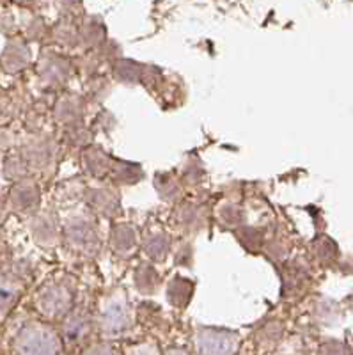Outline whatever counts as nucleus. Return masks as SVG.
<instances>
[{
    "label": "nucleus",
    "mask_w": 353,
    "mask_h": 355,
    "mask_svg": "<svg viewBox=\"0 0 353 355\" xmlns=\"http://www.w3.org/2000/svg\"><path fill=\"white\" fill-rule=\"evenodd\" d=\"M9 202L20 214H36L41 202L40 189H37L36 183L28 182V180H20L9 192Z\"/></svg>",
    "instance_id": "1"
},
{
    "label": "nucleus",
    "mask_w": 353,
    "mask_h": 355,
    "mask_svg": "<svg viewBox=\"0 0 353 355\" xmlns=\"http://www.w3.org/2000/svg\"><path fill=\"white\" fill-rule=\"evenodd\" d=\"M28 61H31V52L27 44L21 40H9L0 57L2 69L8 73H18L27 68Z\"/></svg>",
    "instance_id": "2"
},
{
    "label": "nucleus",
    "mask_w": 353,
    "mask_h": 355,
    "mask_svg": "<svg viewBox=\"0 0 353 355\" xmlns=\"http://www.w3.org/2000/svg\"><path fill=\"white\" fill-rule=\"evenodd\" d=\"M66 240L76 249H93L98 243V236L94 227L84 218H76L66 226Z\"/></svg>",
    "instance_id": "3"
},
{
    "label": "nucleus",
    "mask_w": 353,
    "mask_h": 355,
    "mask_svg": "<svg viewBox=\"0 0 353 355\" xmlns=\"http://www.w3.org/2000/svg\"><path fill=\"white\" fill-rule=\"evenodd\" d=\"M52 144L49 141H33L24 146L21 155L27 162L28 169H44L52 160Z\"/></svg>",
    "instance_id": "4"
},
{
    "label": "nucleus",
    "mask_w": 353,
    "mask_h": 355,
    "mask_svg": "<svg viewBox=\"0 0 353 355\" xmlns=\"http://www.w3.org/2000/svg\"><path fill=\"white\" fill-rule=\"evenodd\" d=\"M68 62L57 55H43L40 62V77L49 85L62 84L68 77Z\"/></svg>",
    "instance_id": "5"
},
{
    "label": "nucleus",
    "mask_w": 353,
    "mask_h": 355,
    "mask_svg": "<svg viewBox=\"0 0 353 355\" xmlns=\"http://www.w3.org/2000/svg\"><path fill=\"white\" fill-rule=\"evenodd\" d=\"M31 233L34 240L43 245H52L57 239V224L50 214H36L31 220Z\"/></svg>",
    "instance_id": "6"
},
{
    "label": "nucleus",
    "mask_w": 353,
    "mask_h": 355,
    "mask_svg": "<svg viewBox=\"0 0 353 355\" xmlns=\"http://www.w3.org/2000/svg\"><path fill=\"white\" fill-rule=\"evenodd\" d=\"M21 291V281L15 274L0 275V309L4 311L17 302Z\"/></svg>",
    "instance_id": "7"
},
{
    "label": "nucleus",
    "mask_w": 353,
    "mask_h": 355,
    "mask_svg": "<svg viewBox=\"0 0 353 355\" xmlns=\"http://www.w3.org/2000/svg\"><path fill=\"white\" fill-rule=\"evenodd\" d=\"M89 202L93 205L96 211L103 215H114L119 208V199L114 194L112 190L96 189L89 192Z\"/></svg>",
    "instance_id": "8"
},
{
    "label": "nucleus",
    "mask_w": 353,
    "mask_h": 355,
    "mask_svg": "<svg viewBox=\"0 0 353 355\" xmlns=\"http://www.w3.org/2000/svg\"><path fill=\"white\" fill-rule=\"evenodd\" d=\"M41 302L46 307L44 311H62L69 304V293L64 286L52 284L41 291Z\"/></svg>",
    "instance_id": "9"
},
{
    "label": "nucleus",
    "mask_w": 353,
    "mask_h": 355,
    "mask_svg": "<svg viewBox=\"0 0 353 355\" xmlns=\"http://www.w3.org/2000/svg\"><path fill=\"white\" fill-rule=\"evenodd\" d=\"M82 116V101L75 96L62 98L55 107V117L59 121L75 125Z\"/></svg>",
    "instance_id": "10"
},
{
    "label": "nucleus",
    "mask_w": 353,
    "mask_h": 355,
    "mask_svg": "<svg viewBox=\"0 0 353 355\" xmlns=\"http://www.w3.org/2000/svg\"><path fill=\"white\" fill-rule=\"evenodd\" d=\"M135 245V231L126 224H119L112 230V247L116 252L125 254Z\"/></svg>",
    "instance_id": "11"
},
{
    "label": "nucleus",
    "mask_w": 353,
    "mask_h": 355,
    "mask_svg": "<svg viewBox=\"0 0 353 355\" xmlns=\"http://www.w3.org/2000/svg\"><path fill=\"white\" fill-rule=\"evenodd\" d=\"M27 173H28V166H27V162H25L24 155H21V151H18V153H11L6 157L4 160L6 178H11V180L20 182V180H25Z\"/></svg>",
    "instance_id": "12"
},
{
    "label": "nucleus",
    "mask_w": 353,
    "mask_h": 355,
    "mask_svg": "<svg viewBox=\"0 0 353 355\" xmlns=\"http://www.w3.org/2000/svg\"><path fill=\"white\" fill-rule=\"evenodd\" d=\"M144 250H146V254H148L151 259H155V261H162L169 252L167 234L164 233L151 234V236L144 242Z\"/></svg>",
    "instance_id": "13"
},
{
    "label": "nucleus",
    "mask_w": 353,
    "mask_h": 355,
    "mask_svg": "<svg viewBox=\"0 0 353 355\" xmlns=\"http://www.w3.org/2000/svg\"><path fill=\"white\" fill-rule=\"evenodd\" d=\"M84 160H85V166H87V169L91 171L93 174H96V176H101V174H105L107 171L110 169L109 157H107V155H105L101 150H98V148H94V150H89L87 153H85Z\"/></svg>",
    "instance_id": "14"
},
{
    "label": "nucleus",
    "mask_w": 353,
    "mask_h": 355,
    "mask_svg": "<svg viewBox=\"0 0 353 355\" xmlns=\"http://www.w3.org/2000/svg\"><path fill=\"white\" fill-rule=\"evenodd\" d=\"M135 279H137V286L141 288L142 291H153L155 288H157L158 274L151 265L142 263V265L135 270Z\"/></svg>",
    "instance_id": "15"
},
{
    "label": "nucleus",
    "mask_w": 353,
    "mask_h": 355,
    "mask_svg": "<svg viewBox=\"0 0 353 355\" xmlns=\"http://www.w3.org/2000/svg\"><path fill=\"white\" fill-rule=\"evenodd\" d=\"M141 178H142V171L137 164L121 162L119 167H116V180L119 183H137Z\"/></svg>",
    "instance_id": "16"
},
{
    "label": "nucleus",
    "mask_w": 353,
    "mask_h": 355,
    "mask_svg": "<svg viewBox=\"0 0 353 355\" xmlns=\"http://www.w3.org/2000/svg\"><path fill=\"white\" fill-rule=\"evenodd\" d=\"M116 78H119L121 82H126V84H132L141 78V68L135 62L123 61L116 64Z\"/></svg>",
    "instance_id": "17"
},
{
    "label": "nucleus",
    "mask_w": 353,
    "mask_h": 355,
    "mask_svg": "<svg viewBox=\"0 0 353 355\" xmlns=\"http://www.w3.org/2000/svg\"><path fill=\"white\" fill-rule=\"evenodd\" d=\"M157 189L160 192V196L167 201H174V199L180 198L181 194V189L174 180H171L169 176L162 174V176L157 178Z\"/></svg>",
    "instance_id": "18"
},
{
    "label": "nucleus",
    "mask_w": 353,
    "mask_h": 355,
    "mask_svg": "<svg viewBox=\"0 0 353 355\" xmlns=\"http://www.w3.org/2000/svg\"><path fill=\"white\" fill-rule=\"evenodd\" d=\"M221 215L222 220H224L225 224H229V226H238V224L243 220V214H241V210L236 208V206H224Z\"/></svg>",
    "instance_id": "19"
},
{
    "label": "nucleus",
    "mask_w": 353,
    "mask_h": 355,
    "mask_svg": "<svg viewBox=\"0 0 353 355\" xmlns=\"http://www.w3.org/2000/svg\"><path fill=\"white\" fill-rule=\"evenodd\" d=\"M181 224H187V226H193L196 222H199V211L193 206H185V208H181Z\"/></svg>",
    "instance_id": "20"
},
{
    "label": "nucleus",
    "mask_w": 353,
    "mask_h": 355,
    "mask_svg": "<svg viewBox=\"0 0 353 355\" xmlns=\"http://www.w3.org/2000/svg\"><path fill=\"white\" fill-rule=\"evenodd\" d=\"M4 210H6V199L4 196L0 194V220H2V217H4Z\"/></svg>",
    "instance_id": "21"
},
{
    "label": "nucleus",
    "mask_w": 353,
    "mask_h": 355,
    "mask_svg": "<svg viewBox=\"0 0 353 355\" xmlns=\"http://www.w3.org/2000/svg\"><path fill=\"white\" fill-rule=\"evenodd\" d=\"M6 114V100L2 96H0V121H2V117H4Z\"/></svg>",
    "instance_id": "22"
}]
</instances>
